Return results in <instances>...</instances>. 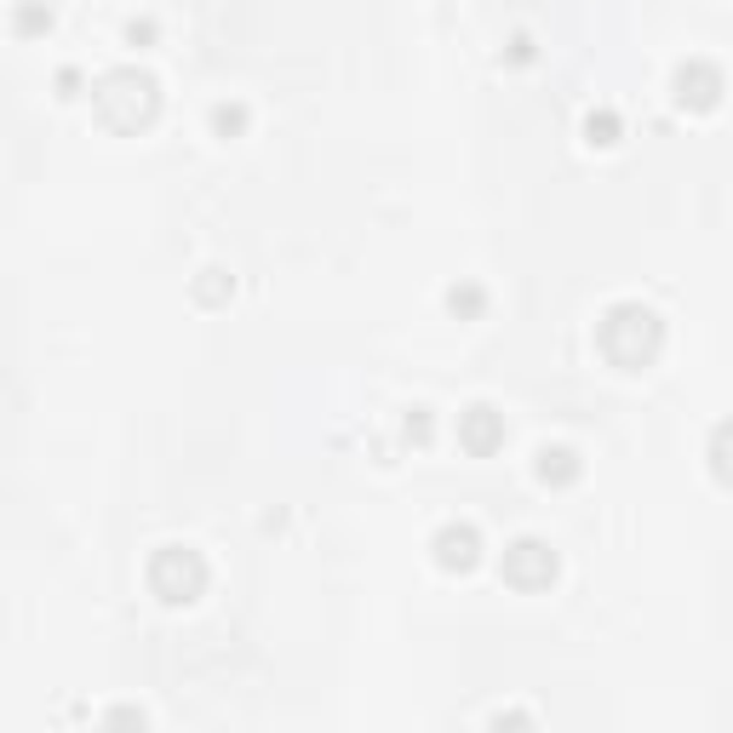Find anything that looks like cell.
<instances>
[{"mask_svg":"<svg viewBox=\"0 0 733 733\" xmlns=\"http://www.w3.org/2000/svg\"><path fill=\"white\" fill-rule=\"evenodd\" d=\"M150 584H155L167 602H195L201 584H207V567H201L195 550H160L155 567H150Z\"/></svg>","mask_w":733,"mask_h":733,"instance_id":"obj_1","label":"cell"},{"mask_svg":"<svg viewBox=\"0 0 733 733\" xmlns=\"http://www.w3.org/2000/svg\"><path fill=\"white\" fill-rule=\"evenodd\" d=\"M550 574H556V556H550V550H544L539 539L511 544V556H504V579H511V584L539 590V584H550Z\"/></svg>","mask_w":733,"mask_h":733,"instance_id":"obj_2","label":"cell"},{"mask_svg":"<svg viewBox=\"0 0 733 733\" xmlns=\"http://www.w3.org/2000/svg\"><path fill=\"white\" fill-rule=\"evenodd\" d=\"M499 441H504L499 413L493 407H471V419H464V447H471V453H493Z\"/></svg>","mask_w":733,"mask_h":733,"instance_id":"obj_3","label":"cell"},{"mask_svg":"<svg viewBox=\"0 0 733 733\" xmlns=\"http://www.w3.org/2000/svg\"><path fill=\"white\" fill-rule=\"evenodd\" d=\"M436 556L441 567H476V527H441Z\"/></svg>","mask_w":733,"mask_h":733,"instance_id":"obj_4","label":"cell"},{"mask_svg":"<svg viewBox=\"0 0 733 733\" xmlns=\"http://www.w3.org/2000/svg\"><path fill=\"white\" fill-rule=\"evenodd\" d=\"M677 87H682V104H717V92H722V80H717V69H705V64H694V69H682L677 75Z\"/></svg>","mask_w":733,"mask_h":733,"instance_id":"obj_5","label":"cell"},{"mask_svg":"<svg viewBox=\"0 0 733 733\" xmlns=\"http://www.w3.org/2000/svg\"><path fill=\"white\" fill-rule=\"evenodd\" d=\"M539 476L544 481H574L579 476V453H574V447H544V453H539Z\"/></svg>","mask_w":733,"mask_h":733,"instance_id":"obj_6","label":"cell"},{"mask_svg":"<svg viewBox=\"0 0 733 733\" xmlns=\"http://www.w3.org/2000/svg\"><path fill=\"white\" fill-rule=\"evenodd\" d=\"M614 132H619V120L607 115V110H602V115H590V144H614Z\"/></svg>","mask_w":733,"mask_h":733,"instance_id":"obj_7","label":"cell"},{"mask_svg":"<svg viewBox=\"0 0 733 733\" xmlns=\"http://www.w3.org/2000/svg\"><path fill=\"white\" fill-rule=\"evenodd\" d=\"M213 120H218V132H241V120H247V115H241V110H218Z\"/></svg>","mask_w":733,"mask_h":733,"instance_id":"obj_8","label":"cell"},{"mask_svg":"<svg viewBox=\"0 0 733 733\" xmlns=\"http://www.w3.org/2000/svg\"><path fill=\"white\" fill-rule=\"evenodd\" d=\"M453 310H481V293H476V287H464V293H453Z\"/></svg>","mask_w":733,"mask_h":733,"instance_id":"obj_9","label":"cell"}]
</instances>
